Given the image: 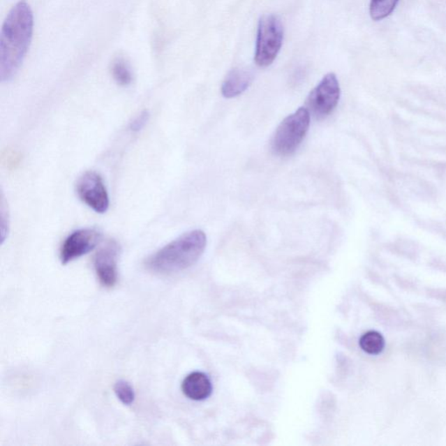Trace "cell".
<instances>
[{
    "instance_id": "cell-1",
    "label": "cell",
    "mask_w": 446,
    "mask_h": 446,
    "mask_svg": "<svg viewBox=\"0 0 446 446\" xmlns=\"http://www.w3.org/2000/svg\"><path fill=\"white\" fill-rule=\"evenodd\" d=\"M34 13L24 0L17 2L3 21L0 34V80L16 76L29 50L34 34Z\"/></svg>"
},
{
    "instance_id": "cell-2",
    "label": "cell",
    "mask_w": 446,
    "mask_h": 446,
    "mask_svg": "<svg viewBox=\"0 0 446 446\" xmlns=\"http://www.w3.org/2000/svg\"><path fill=\"white\" fill-rule=\"evenodd\" d=\"M207 237L199 230L189 231L150 256L147 268L160 275H171L194 265L205 251Z\"/></svg>"
},
{
    "instance_id": "cell-3",
    "label": "cell",
    "mask_w": 446,
    "mask_h": 446,
    "mask_svg": "<svg viewBox=\"0 0 446 446\" xmlns=\"http://www.w3.org/2000/svg\"><path fill=\"white\" fill-rule=\"evenodd\" d=\"M283 42V26L278 17L265 14L259 20L254 61L260 68H268L276 61Z\"/></svg>"
},
{
    "instance_id": "cell-4",
    "label": "cell",
    "mask_w": 446,
    "mask_h": 446,
    "mask_svg": "<svg viewBox=\"0 0 446 446\" xmlns=\"http://www.w3.org/2000/svg\"><path fill=\"white\" fill-rule=\"evenodd\" d=\"M311 114L306 107H300L284 119L272 140V149L280 156H288L298 149L309 130Z\"/></svg>"
},
{
    "instance_id": "cell-5",
    "label": "cell",
    "mask_w": 446,
    "mask_h": 446,
    "mask_svg": "<svg viewBox=\"0 0 446 446\" xmlns=\"http://www.w3.org/2000/svg\"><path fill=\"white\" fill-rule=\"evenodd\" d=\"M341 96V89L335 73L326 75L311 91L306 100V108L315 119H324L335 110Z\"/></svg>"
},
{
    "instance_id": "cell-6",
    "label": "cell",
    "mask_w": 446,
    "mask_h": 446,
    "mask_svg": "<svg viewBox=\"0 0 446 446\" xmlns=\"http://www.w3.org/2000/svg\"><path fill=\"white\" fill-rule=\"evenodd\" d=\"M77 194L94 211L104 214L110 208V198L103 178L94 171L86 172L76 185Z\"/></svg>"
},
{
    "instance_id": "cell-7",
    "label": "cell",
    "mask_w": 446,
    "mask_h": 446,
    "mask_svg": "<svg viewBox=\"0 0 446 446\" xmlns=\"http://www.w3.org/2000/svg\"><path fill=\"white\" fill-rule=\"evenodd\" d=\"M101 239V233L96 228H84L73 232L66 239L61 251L62 265L89 254L96 248Z\"/></svg>"
},
{
    "instance_id": "cell-8",
    "label": "cell",
    "mask_w": 446,
    "mask_h": 446,
    "mask_svg": "<svg viewBox=\"0 0 446 446\" xmlns=\"http://www.w3.org/2000/svg\"><path fill=\"white\" fill-rule=\"evenodd\" d=\"M121 247L117 241H107L94 258V269L100 283L104 287L112 288L118 281V260Z\"/></svg>"
},
{
    "instance_id": "cell-9",
    "label": "cell",
    "mask_w": 446,
    "mask_h": 446,
    "mask_svg": "<svg viewBox=\"0 0 446 446\" xmlns=\"http://www.w3.org/2000/svg\"><path fill=\"white\" fill-rule=\"evenodd\" d=\"M181 389L188 399L202 401L211 395L213 386L208 376L203 372L195 371L185 378Z\"/></svg>"
},
{
    "instance_id": "cell-10",
    "label": "cell",
    "mask_w": 446,
    "mask_h": 446,
    "mask_svg": "<svg viewBox=\"0 0 446 446\" xmlns=\"http://www.w3.org/2000/svg\"><path fill=\"white\" fill-rule=\"evenodd\" d=\"M253 75L247 69L235 68L231 70L222 85V94L225 98L230 99L240 96L251 86Z\"/></svg>"
},
{
    "instance_id": "cell-11",
    "label": "cell",
    "mask_w": 446,
    "mask_h": 446,
    "mask_svg": "<svg viewBox=\"0 0 446 446\" xmlns=\"http://www.w3.org/2000/svg\"><path fill=\"white\" fill-rule=\"evenodd\" d=\"M359 344L362 350L371 355H378L385 349L384 337L377 332L365 333L362 336Z\"/></svg>"
},
{
    "instance_id": "cell-12",
    "label": "cell",
    "mask_w": 446,
    "mask_h": 446,
    "mask_svg": "<svg viewBox=\"0 0 446 446\" xmlns=\"http://www.w3.org/2000/svg\"><path fill=\"white\" fill-rule=\"evenodd\" d=\"M112 75L119 86H129L133 82V73L123 58L115 59L111 68Z\"/></svg>"
},
{
    "instance_id": "cell-13",
    "label": "cell",
    "mask_w": 446,
    "mask_h": 446,
    "mask_svg": "<svg viewBox=\"0 0 446 446\" xmlns=\"http://www.w3.org/2000/svg\"><path fill=\"white\" fill-rule=\"evenodd\" d=\"M399 0H371L370 15L371 19L379 21L386 19L395 10Z\"/></svg>"
},
{
    "instance_id": "cell-14",
    "label": "cell",
    "mask_w": 446,
    "mask_h": 446,
    "mask_svg": "<svg viewBox=\"0 0 446 446\" xmlns=\"http://www.w3.org/2000/svg\"><path fill=\"white\" fill-rule=\"evenodd\" d=\"M114 391L123 405L131 406L135 399V393L131 385L125 380H119L114 385Z\"/></svg>"
},
{
    "instance_id": "cell-15",
    "label": "cell",
    "mask_w": 446,
    "mask_h": 446,
    "mask_svg": "<svg viewBox=\"0 0 446 446\" xmlns=\"http://www.w3.org/2000/svg\"><path fill=\"white\" fill-rule=\"evenodd\" d=\"M0 219H1V223H0V233H1V244H3L5 241L7 235H8L9 232V214L7 211L6 203L5 201V198H3V195H1V202H0Z\"/></svg>"
},
{
    "instance_id": "cell-16",
    "label": "cell",
    "mask_w": 446,
    "mask_h": 446,
    "mask_svg": "<svg viewBox=\"0 0 446 446\" xmlns=\"http://www.w3.org/2000/svg\"><path fill=\"white\" fill-rule=\"evenodd\" d=\"M149 117L150 114L149 111H143L142 112H140V114L133 119L131 125H130V129L135 133L142 131L144 126L147 125V121H149Z\"/></svg>"
}]
</instances>
